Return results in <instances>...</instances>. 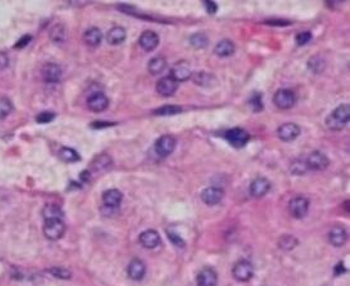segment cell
<instances>
[{"mask_svg":"<svg viewBox=\"0 0 350 286\" xmlns=\"http://www.w3.org/2000/svg\"><path fill=\"white\" fill-rule=\"evenodd\" d=\"M48 272L51 275H53L57 279H63V280H67V279H71V272L69 270L63 267H52L48 270Z\"/></svg>","mask_w":350,"mask_h":286,"instance_id":"obj_36","label":"cell"},{"mask_svg":"<svg viewBox=\"0 0 350 286\" xmlns=\"http://www.w3.org/2000/svg\"><path fill=\"white\" fill-rule=\"evenodd\" d=\"M273 103L277 108L287 110L296 104V94L290 89H279L273 95Z\"/></svg>","mask_w":350,"mask_h":286,"instance_id":"obj_4","label":"cell"},{"mask_svg":"<svg viewBox=\"0 0 350 286\" xmlns=\"http://www.w3.org/2000/svg\"><path fill=\"white\" fill-rule=\"evenodd\" d=\"M167 234H168V238H170V241L172 242V243H174L176 247H178V248L185 247V241H183L180 235L176 234V233H174V232H167Z\"/></svg>","mask_w":350,"mask_h":286,"instance_id":"obj_41","label":"cell"},{"mask_svg":"<svg viewBox=\"0 0 350 286\" xmlns=\"http://www.w3.org/2000/svg\"><path fill=\"white\" fill-rule=\"evenodd\" d=\"M139 45L144 51L150 52L153 50L157 49V46L159 45V37L156 32L153 30H144L143 33L139 37Z\"/></svg>","mask_w":350,"mask_h":286,"instance_id":"obj_17","label":"cell"},{"mask_svg":"<svg viewBox=\"0 0 350 286\" xmlns=\"http://www.w3.org/2000/svg\"><path fill=\"white\" fill-rule=\"evenodd\" d=\"M308 207H310V203H308L306 198L296 196L288 204V210H290L292 217L296 218V219H301V218H303L307 214Z\"/></svg>","mask_w":350,"mask_h":286,"instance_id":"obj_7","label":"cell"},{"mask_svg":"<svg viewBox=\"0 0 350 286\" xmlns=\"http://www.w3.org/2000/svg\"><path fill=\"white\" fill-rule=\"evenodd\" d=\"M192 78L199 86H210L213 84L214 76L210 75L209 73H196L192 74Z\"/></svg>","mask_w":350,"mask_h":286,"instance_id":"obj_33","label":"cell"},{"mask_svg":"<svg viewBox=\"0 0 350 286\" xmlns=\"http://www.w3.org/2000/svg\"><path fill=\"white\" fill-rule=\"evenodd\" d=\"M225 139L234 148H243L248 145L250 134L243 128H233L225 133Z\"/></svg>","mask_w":350,"mask_h":286,"instance_id":"obj_3","label":"cell"},{"mask_svg":"<svg viewBox=\"0 0 350 286\" xmlns=\"http://www.w3.org/2000/svg\"><path fill=\"white\" fill-rule=\"evenodd\" d=\"M60 158L65 162H77V161H80V155L72 148L63 147L60 151Z\"/></svg>","mask_w":350,"mask_h":286,"instance_id":"obj_31","label":"cell"},{"mask_svg":"<svg viewBox=\"0 0 350 286\" xmlns=\"http://www.w3.org/2000/svg\"><path fill=\"white\" fill-rule=\"evenodd\" d=\"M307 165H306V161H301V160H296L292 165H291V172L294 175H303L306 171H307Z\"/></svg>","mask_w":350,"mask_h":286,"instance_id":"obj_37","label":"cell"},{"mask_svg":"<svg viewBox=\"0 0 350 286\" xmlns=\"http://www.w3.org/2000/svg\"><path fill=\"white\" fill-rule=\"evenodd\" d=\"M54 117H56V114L53 112H42L37 115L36 121L39 124H47L53 121Z\"/></svg>","mask_w":350,"mask_h":286,"instance_id":"obj_39","label":"cell"},{"mask_svg":"<svg viewBox=\"0 0 350 286\" xmlns=\"http://www.w3.org/2000/svg\"><path fill=\"white\" fill-rule=\"evenodd\" d=\"M198 286H216L218 285V274L214 268L203 267L196 276Z\"/></svg>","mask_w":350,"mask_h":286,"instance_id":"obj_15","label":"cell"},{"mask_svg":"<svg viewBox=\"0 0 350 286\" xmlns=\"http://www.w3.org/2000/svg\"><path fill=\"white\" fill-rule=\"evenodd\" d=\"M87 106L90 110L96 113L104 112L109 106V99L104 93H94L87 98Z\"/></svg>","mask_w":350,"mask_h":286,"instance_id":"obj_12","label":"cell"},{"mask_svg":"<svg viewBox=\"0 0 350 286\" xmlns=\"http://www.w3.org/2000/svg\"><path fill=\"white\" fill-rule=\"evenodd\" d=\"M90 165L91 167H93L94 171H98V172L106 171V170L110 169L111 165H113V160H111L108 155L101 154V155H98Z\"/></svg>","mask_w":350,"mask_h":286,"instance_id":"obj_25","label":"cell"},{"mask_svg":"<svg viewBox=\"0 0 350 286\" xmlns=\"http://www.w3.org/2000/svg\"><path fill=\"white\" fill-rule=\"evenodd\" d=\"M202 4H203V6H205V9H206L207 14H210V15L216 14V12H218V5H216V4L214 3V1L203 0Z\"/></svg>","mask_w":350,"mask_h":286,"instance_id":"obj_42","label":"cell"},{"mask_svg":"<svg viewBox=\"0 0 350 286\" xmlns=\"http://www.w3.org/2000/svg\"><path fill=\"white\" fill-rule=\"evenodd\" d=\"M181 112H182V106L180 105H165V106H161V108H157L153 113H154L156 115H163V117H167V115L180 114Z\"/></svg>","mask_w":350,"mask_h":286,"instance_id":"obj_32","label":"cell"},{"mask_svg":"<svg viewBox=\"0 0 350 286\" xmlns=\"http://www.w3.org/2000/svg\"><path fill=\"white\" fill-rule=\"evenodd\" d=\"M13 112V104L8 98H0V119L6 118Z\"/></svg>","mask_w":350,"mask_h":286,"instance_id":"obj_34","label":"cell"},{"mask_svg":"<svg viewBox=\"0 0 350 286\" xmlns=\"http://www.w3.org/2000/svg\"><path fill=\"white\" fill-rule=\"evenodd\" d=\"M139 242H141V244L144 248L153 250V248L158 247L159 244H161V235L154 229H148V231H144L143 233H141Z\"/></svg>","mask_w":350,"mask_h":286,"instance_id":"obj_14","label":"cell"},{"mask_svg":"<svg viewBox=\"0 0 350 286\" xmlns=\"http://www.w3.org/2000/svg\"><path fill=\"white\" fill-rule=\"evenodd\" d=\"M214 52L219 57H230L231 54L235 52V46L230 39H223L215 46Z\"/></svg>","mask_w":350,"mask_h":286,"instance_id":"obj_22","label":"cell"},{"mask_svg":"<svg viewBox=\"0 0 350 286\" xmlns=\"http://www.w3.org/2000/svg\"><path fill=\"white\" fill-rule=\"evenodd\" d=\"M190 43H191V46L192 47H195V49L198 50L205 49V47L207 46V43H209V38H207L205 33L198 32V33L192 34V36L190 37Z\"/></svg>","mask_w":350,"mask_h":286,"instance_id":"obj_30","label":"cell"},{"mask_svg":"<svg viewBox=\"0 0 350 286\" xmlns=\"http://www.w3.org/2000/svg\"><path fill=\"white\" fill-rule=\"evenodd\" d=\"M123 200V194L118 189H109L102 194V203L106 208H118Z\"/></svg>","mask_w":350,"mask_h":286,"instance_id":"obj_21","label":"cell"},{"mask_svg":"<svg viewBox=\"0 0 350 286\" xmlns=\"http://www.w3.org/2000/svg\"><path fill=\"white\" fill-rule=\"evenodd\" d=\"M41 75L46 82L54 84V82L60 81L62 78V69L57 63H46L41 70Z\"/></svg>","mask_w":350,"mask_h":286,"instance_id":"obj_10","label":"cell"},{"mask_svg":"<svg viewBox=\"0 0 350 286\" xmlns=\"http://www.w3.org/2000/svg\"><path fill=\"white\" fill-rule=\"evenodd\" d=\"M171 78H174L176 82L187 81L189 78H192V71L190 69L189 63L186 62H177L172 70H171Z\"/></svg>","mask_w":350,"mask_h":286,"instance_id":"obj_16","label":"cell"},{"mask_svg":"<svg viewBox=\"0 0 350 286\" xmlns=\"http://www.w3.org/2000/svg\"><path fill=\"white\" fill-rule=\"evenodd\" d=\"M297 244H299L297 238L294 237V235H291V234H284L278 239L279 248H281V250H284V251L294 250Z\"/></svg>","mask_w":350,"mask_h":286,"instance_id":"obj_28","label":"cell"},{"mask_svg":"<svg viewBox=\"0 0 350 286\" xmlns=\"http://www.w3.org/2000/svg\"><path fill=\"white\" fill-rule=\"evenodd\" d=\"M177 87H178V82H176L171 76H166V78H159L156 84V90L162 97H172L176 93Z\"/></svg>","mask_w":350,"mask_h":286,"instance_id":"obj_11","label":"cell"},{"mask_svg":"<svg viewBox=\"0 0 350 286\" xmlns=\"http://www.w3.org/2000/svg\"><path fill=\"white\" fill-rule=\"evenodd\" d=\"M250 106L253 108L254 112H260L263 109V102H262V95L259 93H254L251 95L250 102H249Z\"/></svg>","mask_w":350,"mask_h":286,"instance_id":"obj_38","label":"cell"},{"mask_svg":"<svg viewBox=\"0 0 350 286\" xmlns=\"http://www.w3.org/2000/svg\"><path fill=\"white\" fill-rule=\"evenodd\" d=\"M271 190V182L266 178H257L251 181L250 194L254 198H263Z\"/></svg>","mask_w":350,"mask_h":286,"instance_id":"obj_18","label":"cell"},{"mask_svg":"<svg viewBox=\"0 0 350 286\" xmlns=\"http://www.w3.org/2000/svg\"><path fill=\"white\" fill-rule=\"evenodd\" d=\"M126 38V32L123 27H113L108 33H106V41L110 45H120L123 43Z\"/></svg>","mask_w":350,"mask_h":286,"instance_id":"obj_24","label":"cell"},{"mask_svg":"<svg viewBox=\"0 0 350 286\" xmlns=\"http://www.w3.org/2000/svg\"><path fill=\"white\" fill-rule=\"evenodd\" d=\"M308 69L311 70L312 73L320 74L324 69H325V62L320 56H315L311 60L308 61Z\"/></svg>","mask_w":350,"mask_h":286,"instance_id":"obj_35","label":"cell"},{"mask_svg":"<svg viewBox=\"0 0 350 286\" xmlns=\"http://www.w3.org/2000/svg\"><path fill=\"white\" fill-rule=\"evenodd\" d=\"M50 38L54 43H62L66 39V29L62 25H56L50 32Z\"/></svg>","mask_w":350,"mask_h":286,"instance_id":"obj_29","label":"cell"},{"mask_svg":"<svg viewBox=\"0 0 350 286\" xmlns=\"http://www.w3.org/2000/svg\"><path fill=\"white\" fill-rule=\"evenodd\" d=\"M312 39V34L311 32H308V30H305V32H301V33H299L296 36V43L299 46H303V45H307L310 41Z\"/></svg>","mask_w":350,"mask_h":286,"instance_id":"obj_40","label":"cell"},{"mask_svg":"<svg viewBox=\"0 0 350 286\" xmlns=\"http://www.w3.org/2000/svg\"><path fill=\"white\" fill-rule=\"evenodd\" d=\"M266 25H270V26H290L291 22L288 21H267Z\"/></svg>","mask_w":350,"mask_h":286,"instance_id":"obj_47","label":"cell"},{"mask_svg":"<svg viewBox=\"0 0 350 286\" xmlns=\"http://www.w3.org/2000/svg\"><path fill=\"white\" fill-rule=\"evenodd\" d=\"M101 39H102V33L99 28L91 27L89 28V29L85 30L84 42L86 43L87 46L96 47V46H99L100 43H101Z\"/></svg>","mask_w":350,"mask_h":286,"instance_id":"obj_23","label":"cell"},{"mask_svg":"<svg viewBox=\"0 0 350 286\" xmlns=\"http://www.w3.org/2000/svg\"><path fill=\"white\" fill-rule=\"evenodd\" d=\"M224 198V190L216 186L206 187L201 193V200L206 205H216Z\"/></svg>","mask_w":350,"mask_h":286,"instance_id":"obj_13","label":"cell"},{"mask_svg":"<svg viewBox=\"0 0 350 286\" xmlns=\"http://www.w3.org/2000/svg\"><path fill=\"white\" fill-rule=\"evenodd\" d=\"M9 65V57L5 52H0V71H3Z\"/></svg>","mask_w":350,"mask_h":286,"instance_id":"obj_44","label":"cell"},{"mask_svg":"<svg viewBox=\"0 0 350 286\" xmlns=\"http://www.w3.org/2000/svg\"><path fill=\"white\" fill-rule=\"evenodd\" d=\"M350 119V105L341 104L327 115L326 127L330 130H344Z\"/></svg>","mask_w":350,"mask_h":286,"instance_id":"obj_1","label":"cell"},{"mask_svg":"<svg viewBox=\"0 0 350 286\" xmlns=\"http://www.w3.org/2000/svg\"><path fill=\"white\" fill-rule=\"evenodd\" d=\"M344 272H347V270H345L344 265H343V262H339L338 265L334 267V274H335L336 276H340V275H343Z\"/></svg>","mask_w":350,"mask_h":286,"instance_id":"obj_46","label":"cell"},{"mask_svg":"<svg viewBox=\"0 0 350 286\" xmlns=\"http://www.w3.org/2000/svg\"><path fill=\"white\" fill-rule=\"evenodd\" d=\"M66 232V226L61 219H51L45 220V226H43V233H45L46 238L51 239V241H58L60 238L63 237Z\"/></svg>","mask_w":350,"mask_h":286,"instance_id":"obj_2","label":"cell"},{"mask_svg":"<svg viewBox=\"0 0 350 286\" xmlns=\"http://www.w3.org/2000/svg\"><path fill=\"white\" fill-rule=\"evenodd\" d=\"M115 126V123H109V122H94L91 123V128H95V130H100V128H105V127H113Z\"/></svg>","mask_w":350,"mask_h":286,"instance_id":"obj_45","label":"cell"},{"mask_svg":"<svg viewBox=\"0 0 350 286\" xmlns=\"http://www.w3.org/2000/svg\"><path fill=\"white\" fill-rule=\"evenodd\" d=\"M254 275V268L248 260H240L233 267V276L240 283H248Z\"/></svg>","mask_w":350,"mask_h":286,"instance_id":"obj_5","label":"cell"},{"mask_svg":"<svg viewBox=\"0 0 350 286\" xmlns=\"http://www.w3.org/2000/svg\"><path fill=\"white\" fill-rule=\"evenodd\" d=\"M327 237H329V242L332 244V246H335V247H341V246H344L345 242H347L348 234L344 227L334 226L330 228Z\"/></svg>","mask_w":350,"mask_h":286,"instance_id":"obj_19","label":"cell"},{"mask_svg":"<svg viewBox=\"0 0 350 286\" xmlns=\"http://www.w3.org/2000/svg\"><path fill=\"white\" fill-rule=\"evenodd\" d=\"M166 66H167V62L163 57L158 56V57H154L148 63V71H150L152 75H159L165 71Z\"/></svg>","mask_w":350,"mask_h":286,"instance_id":"obj_27","label":"cell"},{"mask_svg":"<svg viewBox=\"0 0 350 286\" xmlns=\"http://www.w3.org/2000/svg\"><path fill=\"white\" fill-rule=\"evenodd\" d=\"M126 271H128V276L130 277L132 280L139 281L142 280L144 275H146V265H144V262L141 261V260L134 259L129 262Z\"/></svg>","mask_w":350,"mask_h":286,"instance_id":"obj_20","label":"cell"},{"mask_svg":"<svg viewBox=\"0 0 350 286\" xmlns=\"http://www.w3.org/2000/svg\"><path fill=\"white\" fill-rule=\"evenodd\" d=\"M62 214V209L56 204H47L42 210V215L43 218H45V220L61 219Z\"/></svg>","mask_w":350,"mask_h":286,"instance_id":"obj_26","label":"cell"},{"mask_svg":"<svg viewBox=\"0 0 350 286\" xmlns=\"http://www.w3.org/2000/svg\"><path fill=\"white\" fill-rule=\"evenodd\" d=\"M330 161L327 156L320 151H314L312 154L308 155L307 160H306V165H307L308 170H315V171H321L325 170L329 166Z\"/></svg>","mask_w":350,"mask_h":286,"instance_id":"obj_8","label":"cell"},{"mask_svg":"<svg viewBox=\"0 0 350 286\" xmlns=\"http://www.w3.org/2000/svg\"><path fill=\"white\" fill-rule=\"evenodd\" d=\"M176 148V138L171 134H165L159 137L154 143V151L156 154L161 157L170 156Z\"/></svg>","mask_w":350,"mask_h":286,"instance_id":"obj_6","label":"cell"},{"mask_svg":"<svg viewBox=\"0 0 350 286\" xmlns=\"http://www.w3.org/2000/svg\"><path fill=\"white\" fill-rule=\"evenodd\" d=\"M30 41H32V36H29V34H27V36H23L21 39H19L18 42L15 43V49H24V47H27L28 43H30Z\"/></svg>","mask_w":350,"mask_h":286,"instance_id":"obj_43","label":"cell"},{"mask_svg":"<svg viewBox=\"0 0 350 286\" xmlns=\"http://www.w3.org/2000/svg\"><path fill=\"white\" fill-rule=\"evenodd\" d=\"M301 130L296 123H284L278 127L277 130V136L283 142H292L300 136Z\"/></svg>","mask_w":350,"mask_h":286,"instance_id":"obj_9","label":"cell"}]
</instances>
